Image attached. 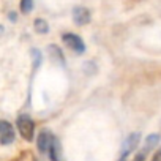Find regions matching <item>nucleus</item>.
Returning a JSON list of instances; mask_svg holds the SVG:
<instances>
[{"instance_id": "f257e3e1", "label": "nucleus", "mask_w": 161, "mask_h": 161, "mask_svg": "<svg viewBox=\"0 0 161 161\" xmlns=\"http://www.w3.org/2000/svg\"><path fill=\"white\" fill-rule=\"evenodd\" d=\"M18 130L21 133V136L25 139V141H33V136H35V123L33 120L30 119V115L27 114H22L18 117Z\"/></svg>"}, {"instance_id": "f03ea898", "label": "nucleus", "mask_w": 161, "mask_h": 161, "mask_svg": "<svg viewBox=\"0 0 161 161\" xmlns=\"http://www.w3.org/2000/svg\"><path fill=\"white\" fill-rule=\"evenodd\" d=\"M62 41L66 44L68 49H71L76 54H84L86 52V44H84L82 38H80L79 35H76V33H63Z\"/></svg>"}, {"instance_id": "7ed1b4c3", "label": "nucleus", "mask_w": 161, "mask_h": 161, "mask_svg": "<svg viewBox=\"0 0 161 161\" xmlns=\"http://www.w3.org/2000/svg\"><path fill=\"white\" fill-rule=\"evenodd\" d=\"M158 142H159V134H150V136H147V139H145L142 148L137 152V155H136L131 161H145L147 155L156 147Z\"/></svg>"}, {"instance_id": "20e7f679", "label": "nucleus", "mask_w": 161, "mask_h": 161, "mask_svg": "<svg viewBox=\"0 0 161 161\" xmlns=\"http://www.w3.org/2000/svg\"><path fill=\"white\" fill-rule=\"evenodd\" d=\"M14 139H16V134H14L13 125L7 120H2L0 122V144L8 145V144H13Z\"/></svg>"}, {"instance_id": "39448f33", "label": "nucleus", "mask_w": 161, "mask_h": 161, "mask_svg": "<svg viewBox=\"0 0 161 161\" xmlns=\"http://www.w3.org/2000/svg\"><path fill=\"white\" fill-rule=\"evenodd\" d=\"M90 19H92V14L86 7H76L73 10V21L77 25H86L90 22Z\"/></svg>"}, {"instance_id": "423d86ee", "label": "nucleus", "mask_w": 161, "mask_h": 161, "mask_svg": "<svg viewBox=\"0 0 161 161\" xmlns=\"http://www.w3.org/2000/svg\"><path fill=\"white\" fill-rule=\"evenodd\" d=\"M139 137H141L139 133H133V134H130V136L126 137V141H125V144H123V147H122V156H123V158H126L133 150L137 148V145H139Z\"/></svg>"}, {"instance_id": "0eeeda50", "label": "nucleus", "mask_w": 161, "mask_h": 161, "mask_svg": "<svg viewBox=\"0 0 161 161\" xmlns=\"http://www.w3.org/2000/svg\"><path fill=\"white\" fill-rule=\"evenodd\" d=\"M52 139H54V136H52L49 131L43 130V131L38 134V141H36V147H38V150H40L41 153L49 152V147H51Z\"/></svg>"}, {"instance_id": "6e6552de", "label": "nucleus", "mask_w": 161, "mask_h": 161, "mask_svg": "<svg viewBox=\"0 0 161 161\" xmlns=\"http://www.w3.org/2000/svg\"><path fill=\"white\" fill-rule=\"evenodd\" d=\"M49 158H51V161H62L60 159V144H58V141L54 137L52 139V142H51V147H49Z\"/></svg>"}, {"instance_id": "1a4fd4ad", "label": "nucleus", "mask_w": 161, "mask_h": 161, "mask_svg": "<svg viewBox=\"0 0 161 161\" xmlns=\"http://www.w3.org/2000/svg\"><path fill=\"white\" fill-rule=\"evenodd\" d=\"M33 27H35V30H36L38 33H41V35H46V33L49 32V24H47L44 19H41V18L35 19Z\"/></svg>"}, {"instance_id": "9d476101", "label": "nucleus", "mask_w": 161, "mask_h": 161, "mask_svg": "<svg viewBox=\"0 0 161 161\" xmlns=\"http://www.w3.org/2000/svg\"><path fill=\"white\" fill-rule=\"evenodd\" d=\"M19 8H21V13H24V14L32 13V10H33V0H21V2H19Z\"/></svg>"}, {"instance_id": "9b49d317", "label": "nucleus", "mask_w": 161, "mask_h": 161, "mask_svg": "<svg viewBox=\"0 0 161 161\" xmlns=\"http://www.w3.org/2000/svg\"><path fill=\"white\" fill-rule=\"evenodd\" d=\"M49 54L54 57V58H57L60 63H63L65 62V58H63V55H62V51L55 46V44H52V46H49Z\"/></svg>"}, {"instance_id": "f8f14e48", "label": "nucleus", "mask_w": 161, "mask_h": 161, "mask_svg": "<svg viewBox=\"0 0 161 161\" xmlns=\"http://www.w3.org/2000/svg\"><path fill=\"white\" fill-rule=\"evenodd\" d=\"M32 57H33V68L40 66V63H41V54H40V51L33 49L32 51Z\"/></svg>"}, {"instance_id": "ddd939ff", "label": "nucleus", "mask_w": 161, "mask_h": 161, "mask_svg": "<svg viewBox=\"0 0 161 161\" xmlns=\"http://www.w3.org/2000/svg\"><path fill=\"white\" fill-rule=\"evenodd\" d=\"M152 161H161V148H159V150H156V153L153 155Z\"/></svg>"}, {"instance_id": "4468645a", "label": "nucleus", "mask_w": 161, "mask_h": 161, "mask_svg": "<svg viewBox=\"0 0 161 161\" xmlns=\"http://www.w3.org/2000/svg\"><path fill=\"white\" fill-rule=\"evenodd\" d=\"M10 19H11V21H16V19H18L16 13H10Z\"/></svg>"}]
</instances>
